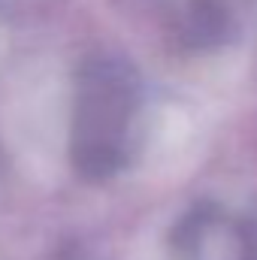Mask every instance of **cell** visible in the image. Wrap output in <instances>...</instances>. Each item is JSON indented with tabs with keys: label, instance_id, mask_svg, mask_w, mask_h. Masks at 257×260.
Instances as JSON below:
<instances>
[{
	"label": "cell",
	"instance_id": "7a4b0ae2",
	"mask_svg": "<svg viewBox=\"0 0 257 260\" xmlns=\"http://www.w3.org/2000/svg\"><path fill=\"white\" fill-rule=\"evenodd\" d=\"M224 12L218 3L212 0H194L188 6V15H185V34L188 40L197 46H206V43H218L221 34H224Z\"/></svg>",
	"mask_w": 257,
	"mask_h": 260
},
{
	"label": "cell",
	"instance_id": "6da1fadb",
	"mask_svg": "<svg viewBox=\"0 0 257 260\" xmlns=\"http://www.w3.org/2000/svg\"><path fill=\"white\" fill-rule=\"evenodd\" d=\"M136 112V76L112 58L88 61L76 82L70 157L82 179H109L124 167Z\"/></svg>",
	"mask_w": 257,
	"mask_h": 260
}]
</instances>
